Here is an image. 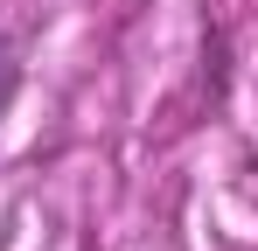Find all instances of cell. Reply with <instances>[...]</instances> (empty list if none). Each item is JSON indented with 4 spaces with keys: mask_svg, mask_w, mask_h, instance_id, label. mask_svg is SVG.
I'll list each match as a JSON object with an SVG mask.
<instances>
[]
</instances>
